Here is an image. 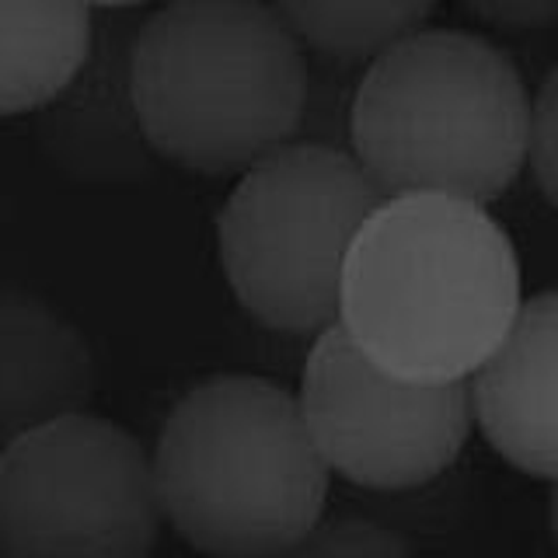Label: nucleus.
I'll list each match as a JSON object with an SVG mask.
<instances>
[{
	"mask_svg": "<svg viewBox=\"0 0 558 558\" xmlns=\"http://www.w3.org/2000/svg\"><path fill=\"white\" fill-rule=\"evenodd\" d=\"M520 255L488 206L384 199L349 252L339 325L401 380H471L523 307Z\"/></svg>",
	"mask_w": 558,
	"mask_h": 558,
	"instance_id": "1",
	"label": "nucleus"
},
{
	"mask_svg": "<svg viewBox=\"0 0 558 558\" xmlns=\"http://www.w3.org/2000/svg\"><path fill=\"white\" fill-rule=\"evenodd\" d=\"M311 66L269 0H168L136 25L130 92L154 157L241 174L293 144Z\"/></svg>",
	"mask_w": 558,
	"mask_h": 558,
	"instance_id": "2",
	"label": "nucleus"
},
{
	"mask_svg": "<svg viewBox=\"0 0 558 558\" xmlns=\"http://www.w3.org/2000/svg\"><path fill=\"white\" fill-rule=\"evenodd\" d=\"M531 92L485 35L418 28L363 66L349 150L384 196L488 206L527 168Z\"/></svg>",
	"mask_w": 558,
	"mask_h": 558,
	"instance_id": "3",
	"label": "nucleus"
},
{
	"mask_svg": "<svg viewBox=\"0 0 558 558\" xmlns=\"http://www.w3.org/2000/svg\"><path fill=\"white\" fill-rule=\"evenodd\" d=\"M150 458L165 523L206 558H276L328 513L331 471L296 391L269 377L192 384Z\"/></svg>",
	"mask_w": 558,
	"mask_h": 558,
	"instance_id": "4",
	"label": "nucleus"
},
{
	"mask_svg": "<svg viewBox=\"0 0 558 558\" xmlns=\"http://www.w3.org/2000/svg\"><path fill=\"white\" fill-rule=\"evenodd\" d=\"M384 199L349 147L293 140L255 161L217 214V258L234 301L287 336L336 328L349 252Z\"/></svg>",
	"mask_w": 558,
	"mask_h": 558,
	"instance_id": "5",
	"label": "nucleus"
},
{
	"mask_svg": "<svg viewBox=\"0 0 558 558\" xmlns=\"http://www.w3.org/2000/svg\"><path fill=\"white\" fill-rule=\"evenodd\" d=\"M154 458L112 418L81 412L0 450V558H154Z\"/></svg>",
	"mask_w": 558,
	"mask_h": 558,
	"instance_id": "6",
	"label": "nucleus"
},
{
	"mask_svg": "<svg viewBox=\"0 0 558 558\" xmlns=\"http://www.w3.org/2000/svg\"><path fill=\"white\" fill-rule=\"evenodd\" d=\"M296 401L331 475L371 493L440 478L475 429L468 380H401L366 360L342 325L311 339Z\"/></svg>",
	"mask_w": 558,
	"mask_h": 558,
	"instance_id": "7",
	"label": "nucleus"
},
{
	"mask_svg": "<svg viewBox=\"0 0 558 558\" xmlns=\"http://www.w3.org/2000/svg\"><path fill=\"white\" fill-rule=\"evenodd\" d=\"M468 388L485 444L523 475L558 482V290L523 301Z\"/></svg>",
	"mask_w": 558,
	"mask_h": 558,
	"instance_id": "8",
	"label": "nucleus"
},
{
	"mask_svg": "<svg viewBox=\"0 0 558 558\" xmlns=\"http://www.w3.org/2000/svg\"><path fill=\"white\" fill-rule=\"evenodd\" d=\"M92 345L57 307L25 290L0 301V433L4 444L57 418L92 412Z\"/></svg>",
	"mask_w": 558,
	"mask_h": 558,
	"instance_id": "9",
	"label": "nucleus"
},
{
	"mask_svg": "<svg viewBox=\"0 0 558 558\" xmlns=\"http://www.w3.org/2000/svg\"><path fill=\"white\" fill-rule=\"evenodd\" d=\"M133 32L98 39L84 74L43 109L46 147L57 161L87 179H130L154 157L130 92Z\"/></svg>",
	"mask_w": 558,
	"mask_h": 558,
	"instance_id": "10",
	"label": "nucleus"
},
{
	"mask_svg": "<svg viewBox=\"0 0 558 558\" xmlns=\"http://www.w3.org/2000/svg\"><path fill=\"white\" fill-rule=\"evenodd\" d=\"M98 46L84 0H0V112L49 109Z\"/></svg>",
	"mask_w": 558,
	"mask_h": 558,
	"instance_id": "11",
	"label": "nucleus"
},
{
	"mask_svg": "<svg viewBox=\"0 0 558 558\" xmlns=\"http://www.w3.org/2000/svg\"><path fill=\"white\" fill-rule=\"evenodd\" d=\"M311 57L366 66L384 49L426 28L436 0H269Z\"/></svg>",
	"mask_w": 558,
	"mask_h": 558,
	"instance_id": "12",
	"label": "nucleus"
},
{
	"mask_svg": "<svg viewBox=\"0 0 558 558\" xmlns=\"http://www.w3.org/2000/svg\"><path fill=\"white\" fill-rule=\"evenodd\" d=\"M276 558H415L405 537L360 513H325Z\"/></svg>",
	"mask_w": 558,
	"mask_h": 558,
	"instance_id": "13",
	"label": "nucleus"
},
{
	"mask_svg": "<svg viewBox=\"0 0 558 558\" xmlns=\"http://www.w3.org/2000/svg\"><path fill=\"white\" fill-rule=\"evenodd\" d=\"M527 168L548 199L558 209V63L548 70L531 98V144H527Z\"/></svg>",
	"mask_w": 558,
	"mask_h": 558,
	"instance_id": "14",
	"label": "nucleus"
},
{
	"mask_svg": "<svg viewBox=\"0 0 558 558\" xmlns=\"http://www.w3.org/2000/svg\"><path fill=\"white\" fill-rule=\"evenodd\" d=\"M468 14L506 32H534L558 25V0H461Z\"/></svg>",
	"mask_w": 558,
	"mask_h": 558,
	"instance_id": "15",
	"label": "nucleus"
},
{
	"mask_svg": "<svg viewBox=\"0 0 558 558\" xmlns=\"http://www.w3.org/2000/svg\"><path fill=\"white\" fill-rule=\"evenodd\" d=\"M548 531H551V545L558 551V482H551V493H548Z\"/></svg>",
	"mask_w": 558,
	"mask_h": 558,
	"instance_id": "16",
	"label": "nucleus"
},
{
	"mask_svg": "<svg viewBox=\"0 0 558 558\" xmlns=\"http://www.w3.org/2000/svg\"><path fill=\"white\" fill-rule=\"evenodd\" d=\"M87 8H133V4H144V0H84Z\"/></svg>",
	"mask_w": 558,
	"mask_h": 558,
	"instance_id": "17",
	"label": "nucleus"
}]
</instances>
